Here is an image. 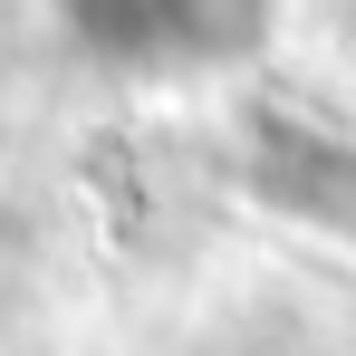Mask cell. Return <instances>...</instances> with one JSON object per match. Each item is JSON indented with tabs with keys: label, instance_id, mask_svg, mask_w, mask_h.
Segmentation results:
<instances>
[{
	"label": "cell",
	"instance_id": "cell-1",
	"mask_svg": "<svg viewBox=\"0 0 356 356\" xmlns=\"http://www.w3.org/2000/svg\"><path fill=\"white\" fill-rule=\"evenodd\" d=\"M97 58H212L250 29V0H58Z\"/></svg>",
	"mask_w": 356,
	"mask_h": 356
}]
</instances>
